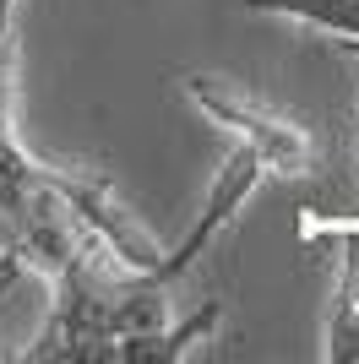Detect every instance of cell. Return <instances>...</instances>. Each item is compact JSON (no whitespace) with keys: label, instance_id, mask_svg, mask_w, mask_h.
<instances>
[{"label":"cell","instance_id":"1","mask_svg":"<svg viewBox=\"0 0 359 364\" xmlns=\"http://www.w3.org/2000/svg\"><path fill=\"white\" fill-rule=\"evenodd\" d=\"M180 87L207 120L234 131L239 147L256 152L261 174H278V180H321L327 174V141L299 114H288L283 104H272L251 87H234L224 76H202V71L180 76Z\"/></svg>","mask_w":359,"mask_h":364},{"label":"cell","instance_id":"2","mask_svg":"<svg viewBox=\"0 0 359 364\" xmlns=\"http://www.w3.org/2000/svg\"><path fill=\"white\" fill-rule=\"evenodd\" d=\"M218 316H224V304L207 299L196 316H185L180 326H147V332H125V337H109L104 348V364H175L185 359V353L196 348V343H207L212 326H218Z\"/></svg>","mask_w":359,"mask_h":364},{"label":"cell","instance_id":"3","mask_svg":"<svg viewBox=\"0 0 359 364\" xmlns=\"http://www.w3.org/2000/svg\"><path fill=\"white\" fill-rule=\"evenodd\" d=\"M245 11L299 16V22H311V28L348 33V49H359V0H245Z\"/></svg>","mask_w":359,"mask_h":364},{"label":"cell","instance_id":"4","mask_svg":"<svg viewBox=\"0 0 359 364\" xmlns=\"http://www.w3.org/2000/svg\"><path fill=\"white\" fill-rule=\"evenodd\" d=\"M321 359L359 364V283L348 272H338V289L327 304V337H321Z\"/></svg>","mask_w":359,"mask_h":364},{"label":"cell","instance_id":"5","mask_svg":"<svg viewBox=\"0 0 359 364\" xmlns=\"http://www.w3.org/2000/svg\"><path fill=\"white\" fill-rule=\"evenodd\" d=\"M16 283H22V261H16L11 250H0V299H6Z\"/></svg>","mask_w":359,"mask_h":364}]
</instances>
